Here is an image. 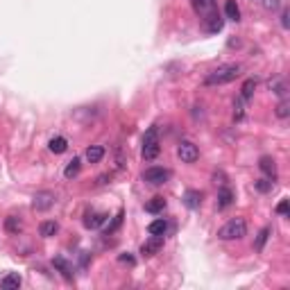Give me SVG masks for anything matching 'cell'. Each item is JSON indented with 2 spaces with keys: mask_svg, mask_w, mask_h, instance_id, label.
I'll use <instances>...</instances> for the list:
<instances>
[{
  "mask_svg": "<svg viewBox=\"0 0 290 290\" xmlns=\"http://www.w3.org/2000/svg\"><path fill=\"white\" fill-rule=\"evenodd\" d=\"M259 168H261V172L265 175L267 179H277V161L272 159V157H261L259 159Z\"/></svg>",
  "mask_w": 290,
  "mask_h": 290,
  "instance_id": "obj_11",
  "label": "cell"
},
{
  "mask_svg": "<svg viewBox=\"0 0 290 290\" xmlns=\"http://www.w3.org/2000/svg\"><path fill=\"white\" fill-rule=\"evenodd\" d=\"M168 220H163V218H157V220H152L148 225V231H150V236H166V231H168Z\"/></svg>",
  "mask_w": 290,
  "mask_h": 290,
  "instance_id": "obj_15",
  "label": "cell"
},
{
  "mask_svg": "<svg viewBox=\"0 0 290 290\" xmlns=\"http://www.w3.org/2000/svg\"><path fill=\"white\" fill-rule=\"evenodd\" d=\"M105 152H107L105 145H91V148L86 150V161H89V163H100Z\"/></svg>",
  "mask_w": 290,
  "mask_h": 290,
  "instance_id": "obj_18",
  "label": "cell"
},
{
  "mask_svg": "<svg viewBox=\"0 0 290 290\" xmlns=\"http://www.w3.org/2000/svg\"><path fill=\"white\" fill-rule=\"evenodd\" d=\"M277 213H279V215H284V218H288V215H290V211H288V200H281V202H279V204H277Z\"/></svg>",
  "mask_w": 290,
  "mask_h": 290,
  "instance_id": "obj_31",
  "label": "cell"
},
{
  "mask_svg": "<svg viewBox=\"0 0 290 290\" xmlns=\"http://www.w3.org/2000/svg\"><path fill=\"white\" fill-rule=\"evenodd\" d=\"M161 247H163V236H150L145 243L141 245V254L143 256H154L159 254Z\"/></svg>",
  "mask_w": 290,
  "mask_h": 290,
  "instance_id": "obj_8",
  "label": "cell"
},
{
  "mask_svg": "<svg viewBox=\"0 0 290 290\" xmlns=\"http://www.w3.org/2000/svg\"><path fill=\"white\" fill-rule=\"evenodd\" d=\"M109 215L107 213H100V211H89V213L84 215V227L86 229H100L105 222H107Z\"/></svg>",
  "mask_w": 290,
  "mask_h": 290,
  "instance_id": "obj_9",
  "label": "cell"
},
{
  "mask_svg": "<svg viewBox=\"0 0 290 290\" xmlns=\"http://www.w3.org/2000/svg\"><path fill=\"white\" fill-rule=\"evenodd\" d=\"M57 231H59V225H57L54 220H43L41 225H39V236H43V238L54 236Z\"/></svg>",
  "mask_w": 290,
  "mask_h": 290,
  "instance_id": "obj_17",
  "label": "cell"
},
{
  "mask_svg": "<svg viewBox=\"0 0 290 290\" xmlns=\"http://www.w3.org/2000/svg\"><path fill=\"white\" fill-rule=\"evenodd\" d=\"M163 209H166V200H163V197H152V200L145 204V211H148V213H154V215L161 213Z\"/></svg>",
  "mask_w": 290,
  "mask_h": 290,
  "instance_id": "obj_22",
  "label": "cell"
},
{
  "mask_svg": "<svg viewBox=\"0 0 290 290\" xmlns=\"http://www.w3.org/2000/svg\"><path fill=\"white\" fill-rule=\"evenodd\" d=\"M225 14L229 21H240V7H238L236 0H225Z\"/></svg>",
  "mask_w": 290,
  "mask_h": 290,
  "instance_id": "obj_21",
  "label": "cell"
},
{
  "mask_svg": "<svg viewBox=\"0 0 290 290\" xmlns=\"http://www.w3.org/2000/svg\"><path fill=\"white\" fill-rule=\"evenodd\" d=\"M245 234H247V222L243 218H231L225 227L218 229L220 240H240Z\"/></svg>",
  "mask_w": 290,
  "mask_h": 290,
  "instance_id": "obj_2",
  "label": "cell"
},
{
  "mask_svg": "<svg viewBox=\"0 0 290 290\" xmlns=\"http://www.w3.org/2000/svg\"><path fill=\"white\" fill-rule=\"evenodd\" d=\"M54 202H57L54 193H50V190H41V193H36V195L32 197V209H34V211H48V209L54 207Z\"/></svg>",
  "mask_w": 290,
  "mask_h": 290,
  "instance_id": "obj_6",
  "label": "cell"
},
{
  "mask_svg": "<svg viewBox=\"0 0 290 290\" xmlns=\"http://www.w3.org/2000/svg\"><path fill=\"white\" fill-rule=\"evenodd\" d=\"M5 229L9 234H18V231H23V222L16 215H9V218H5Z\"/></svg>",
  "mask_w": 290,
  "mask_h": 290,
  "instance_id": "obj_24",
  "label": "cell"
},
{
  "mask_svg": "<svg viewBox=\"0 0 290 290\" xmlns=\"http://www.w3.org/2000/svg\"><path fill=\"white\" fill-rule=\"evenodd\" d=\"M79 168H82V161H79V157H73L71 161H68V166L64 168V177L66 179H73L79 175Z\"/></svg>",
  "mask_w": 290,
  "mask_h": 290,
  "instance_id": "obj_20",
  "label": "cell"
},
{
  "mask_svg": "<svg viewBox=\"0 0 290 290\" xmlns=\"http://www.w3.org/2000/svg\"><path fill=\"white\" fill-rule=\"evenodd\" d=\"M243 116H245V109H243V98H240V100L234 102V118L243 120Z\"/></svg>",
  "mask_w": 290,
  "mask_h": 290,
  "instance_id": "obj_29",
  "label": "cell"
},
{
  "mask_svg": "<svg viewBox=\"0 0 290 290\" xmlns=\"http://www.w3.org/2000/svg\"><path fill=\"white\" fill-rule=\"evenodd\" d=\"M202 190H195V188H190V190H186L184 193V204L190 209V211H195V209H200L202 207Z\"/></svg>",
  "mask_w": 290,
  "mask_h": 290,
  "instance_id": "obj_12",
  "label": "cell"
},
{
  "mask_svg": "<svg viewBox=\"0 0 290 290\" xmlns=\"http://www.w3.org/2000/svg\"><path fill=\"white\" fill-rule=\"evenodd\" d=\"M21 284H23V279H21V274H18V272H12V274H7V277L0 279V288H2V290L21 288Z\"/></svg>",
  "mask_w": 290,
  "mask_h": 290,
  "instance_id": "obj_16",
  "label": "cell"
},
{
  "mask_svg": "<svg viewBox=\"0 0 290 290\" xmlns=\"http://www.w3.org/2000/svg\"><path fill=\"white\" fill-rule=\"evenodd\" d=\"M288 9H284V14H281V25H284V30H288Z\"/></svg>",
  "mask_w": 290,
  "mask_h": 290,
  "instance_id": "obj_35",
  "label": "cell"
},
{
  "mask_svg": "<svg viewBox=\"0 0 290 290\" xmlns=\"http://www.w3.org/2000/svg\"><path fill=\"white\" fill-rule=\"evenodd\" d=\"M172 172L168 168H161V166H152L143 172V182H148L150 186H163V184L170 179Z\"/></svg>",
  "mask_w": 290,
  "mask_h": 290,
  "instance_id": "obj_4",
  "label": "cell"
},
{
  "mask_svg": "<svg viewBox=\"0 0 290 290\" xmlns=\"http://www.w3.org/2000/svg\"><path fill=\"white\" fill-rule=\"evenodd\" d=\"M240 91H243V93H240L243 100H252V98H254V91H256V79H247Z\"/></svg>",
  "mask_w": 290,
  "mask_h": 290,
  "instance_id": "obj_25",
  "label": "cell"
},
{
  "mask_svg": "<svg viewBox=\"0 0 290 290\" xmlns=\"http://www.w3.org/2000/svg\"><path fill=\"white\" fill-rule=\"evenodd\" d=\"M161 152V143H159V130L157 127H150L148 132H145V136H143V159L145 161H154L157 157H159Z\"/></svg>",
  "mask_w": 290,
  "mask_h": 290,
  "instance_id": "obj_3",
  "label": "cell"
},
{
  "mask_svg": "<svg viewBox=\"0 0 290 290\" xmlns=\"http://www.w3.org/2000/svg\"><path fill=\"white\" fill-rule=\"evenodd\" d=\"M202 25H204V32H209V34H218V32L222 30L225 21H222L220 12L215 9V12L207 14V16H202Z\"/></svg>",
  "mask_w": 290,
  "mask_h": 290,
  "instance_id": "obj_7",
  "label": "cell"
},
{
  "mask_svg": "<svg viewBox=\"0 0 290 290\" xmlns=\"http://www.w3.org/2000/svg\"><path fill=\"white\" fill-rule=\"evenodd\" d=\"M231 202H234V190L229 188V186H220L218 190V209H227L231 207Z\"/></svg>",
  "mask_w": 290,
  "mask_h": 290,
  "instance_id": "obj_14",
  "label": "cell"
},
{
  "mask_svg": "<svg viewBox=\"0 0 290 290\" xmlns=\"http://www.w3.org/2000/svg\"><path fill=\"white\" fill-rule=\"evenodd\" d=\"M118 261H120V263H127V265H132V267L136 265V259H134V256H132L130 252H125V254H120V256H118Z\"/></svg>",
  "mask_w": 290,
  "mask_h": 290,
  "instance_id": "obj_32",
  "label": "cell"
},
{
  "mask_svg": "<svg viewBox=\"0 0 290 290\" xmlns=\"http://www.w3.org/2000/svg\"><path fill=\"white\" fill-rule=\"evenodd\" d=\"M254 188L259 190V193H270V190L274 188V182H272V179H267V177L256 179V182H254Z\"/></svg>",
  "mask_w": 290,
  "mask_h": 290,
  "instance_id": "obj_27",
  "label": "cell"
},
{
  "mask_svg": "<svg viewBox=\"0 0 290 290\" xmlns=\"http://www.w3.org/2000/svg\"><path fill=\"white\" fill-rule=\"evenodd\" d=\"M190 5H193L195 14H200V16H207V14H211V12L218 9L215 0H190Z\"/></svg>",
  "mask_w": 290,
  "mask_h": 290,
  "instance_id": "obj_13",
  "label": "cell"
},
{
  "mask_svg": "<svg viewBox=\"0 0 290 290\" xmlns=\"http://www.w3.org/2000/svg\"><path fill=\"white\" fill-rule=\"evenodd\" d=\"M213 182H215V184H220V186H225V184H227L225 172H222V170H215V172H213Z\"/></svg>",
  "mask_w": 290,
  "mask_h": 290,
  "instance_id": "obj_34",
  "label": "cell"
},
{
  "mask_svg": "<svg viewBox=\"0 0 290 290\" xmlns=\"http://www.w3.org/2000/svg\"><path fill=\"white\" fill-rule=\"evenodd\" d=\"M270 234H272V227H263V229L259 231V236H256V240H254V249H256V252H261V249L265 247Z\"/></svg>",
  "mask_w": 290,
  "mask_h": 290,
  "instance_id": "obj_23",
  "label": "cell"
},
{
  "mask_svg": "<svg viewBox=\"0 0 290 290\" xmlns=\"http://www.w3.org/2000/svg\"><path fill=\"white\" fill-rule=\"evenodd\" d=\"M238 75H240V66H238V64H225V66H218L215 71L209 73V75L204 77V84H207V86L229 84V82H234Z\"/></svg>",
  "mask_w": 290,
  "mask_h": 290,
  "instance_id": "obj_1",
  "label": "cell"
},
{
  "mask_svg": "<svg viewBox=\"0 0 290 290\" xmlns=\"http://www.w3.org/2000/svg\"><path fill=\"white\" fill-rule=\"evenodd\" d=\"M270 89H272V93H277L279 98H286V95H288V89H286L284 79H270Z\"/></svg>",
  "mask_w": 290,
  "mask_h": 290,
  "instance_id": "obj_26",
  "label": "cell"
},
{
  "mask_svg": "<svg viewBox=\"0 0 290 290\" xmlns=\"http://www.w3.org/2000/svg\"><path fill=\"white\" fill-rule=\"evenodd\" d=\"M48 150H50L53 154H61V152L68 150V141H66L64 136H54V138H50V143H48Z\"/></svg>",
  "mask_w": 290,
  "mask_h": 290,
  "instance_id": "obj_19",
  "label": "cell"
},
{
  "mask_svg": "<svg viewBox=\"0 0 290 290\" xmlns=\"http://www.w3.org/2000/svg\"><path fill=\"white\" fill-rule=\"evenodd\" d=\"M177 157L182 159V163H195L200 159V150H197V145L193 141H179Z\"/></svg>",
  "mask_w": 290,
  "mask_h": 290,
  "instance_id": "obj_5",
  "label": "cell"
},
{
  "mask_svg": "<svg viewBox=\"0 0 290 290\" xmlns=\"http://www.w3.org/2000/svg\"><path fill=\"white\" fill-rule=\"evenodd\" d=\"M107 179H111V175H102V177H98V184L102 186V184H107Z\"/></svg>",
  "mask_w": 290,
  "mask_h": 290,
  "instance_id": "obj_36",
  "label": "cell"
},
{
  "mask_svg": "<svg viewBox=\"0 0 290 290\" xmlns=\"http://www.w3.org/2000/svg\"><path fill=\"white\" fill-rule=\"evenodd\" d=\"M261 5L265 7L267 12H274V9H279V7H281V0H261Z\"/></svg>",
  "mask_w": 290,
  "mask_h": 290,
  "instance_id": "obj_30",
  "label": "cell"
},
{
  "mask_svg": "<svg viewBox=\"0 0 290 290\" xmlns=\"http://www.w3.org/2000/svg\"><path fill=\"white\" fill-rule=\"evenodd\" d=\"M120 222H123V211H120V213L116 215V220H113L111 225L107 227V234H113V231H116V229H118V227H120Z\"/></svg>",
  "mask_w": 290,
  "mask_h": 290,
  "instance_id": "obj_33",
  "label": "cell"
},
{
  "mask_svg": "<svg viewBox=\"0 0 290 290\" xmlns=\"http://www.w3.org/2000/svg\"><path fill=\"white\" fill-rule=\"evenodd\" d=\"M53 267H54V270H59L61 277H64L66 281H73V277H75V272H73V265L64 259V256H54V259H53Z\"/></svg>",
  "mask_w": 290,
  "mask_h": 290,
  "instance_id": "obj_10",
  "label": "cell"
},
{
  "mask_svg": "<svg viewBox=\"0 0 290 290\" xmlns=\"http://www.w3.org/2000/svg\"><path fill=\"white\" fill-rule=\"evenodd\" d=\"M277 116H279V118H288V116H290V102L286 100V98L277 105Z\"/></svg>",
  "mask_w": 290,
  "mask_h": 290,
  "instance_id": "obj_28",
  "label": "cell"
}]
</instances>
